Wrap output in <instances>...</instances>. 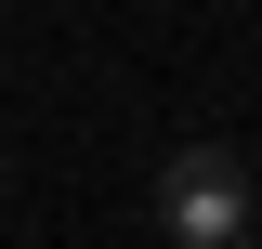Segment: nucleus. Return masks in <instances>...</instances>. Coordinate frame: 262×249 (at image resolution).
<instances>
[{"instance_id":"1","label":"nucleus","mask_w":262,"mask_h":249,"mask_svg":"<svg viewBox=\"0 0 262 249\" xmlns=\"http://www.w3.org/2000/svg\"><path fill=\"white\" fill-rule=\"evenodd\" d=\"M158 236L170 249H236L249 236V157L236 144H184L158 171Z\"/></svg>"},{"instance_id":"2","label":"nucleus","mask_w":262,"mask_h":249,"mask_svg":"<svg viewBox=\"0 0 262 249\" xmlns=\"http://www.w3.org/2000/svg\"><path fill=\"white\" fill-rule=\"evenodd\" d=\"M236 249H262V236H236Z\"/></svg>"}]
</instances>
